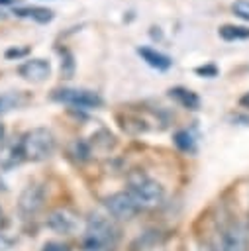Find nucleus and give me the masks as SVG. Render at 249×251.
Here are the masks:
<instances>
[{"label":"nucleus","mask_w":249,"mask_h":251,"mask_svg":"<svg viewBox=\"0 0 249 251\" xmlns=\"http://www.w3.org/2000/svg\"><path fill=\"white\" fill-rule=\"evenodd\" d=\"M4 137H6V126L0 122V143L4 141Z\"/></svg>","instance_id":"nucleus-23"},{"label":"nucleus","mask_w":249,"mask_h":251,"mask_svg":"<svg viewBox=\"0 0 249 251\" xmlns=\"http://www.w3.org/2000/svg\"><path fill=\"white\" fill-rule=\"evenodd\" d=\"M194 73L198 75V76H206V78H214V76H218V73H220V69L214 65V63H206V65H200V67H196L194 69Z\"/></svg>","instance_id":"nucleus-18"},{"label":"nucleus","mask_w":249,"mask_h":251,"mask_svg":"<svg viewBox=\"0 0 249 251\" xmlns=\"http://www.w3.org/2000/svg\"><path fill=\"white\" fill-rule=\"evenodd\" d=\"M231 12H233L237 18L249 22V0H235V2L231 4Z\"/></svg>","instance_id":"nucleus-17"},{"label":"nucleus","mask_w":249,"mask_h":251,"mask_svg":"<svg viewBox=\"0 0 249 251\" xmlns=\"http://www.w3.org/2000/svg\"><path fill=\"white\" fill-rule=\"evenodd\" d=\"M25 100L22 98V92H8V94H0V114L22 106Z\"/></svg>","instance_id":"nucleus-16"},{"label":"nucleus","mask_w":249,"mask_h":251,"mask_svg":"<svg viewBox=\"0 0 249 251\" xmlns=\"http://www.w3.org/2000/svg\"><path fill=\"white\" fill-rule=\"evenodd\" d=\"M18 0H0V6H14Z\"/></svg>","instance_id":"nucleus-24"},{"label":"nucleus","mask_w":249,"mask_h":251,"mask_svg":"<svg viewBox=\"0 0 249 251\" xmlns=\"http://www.w3.org/2000/svg\"><path fill=\"white\" fill-rule=\"evenodd\" d=\"M43 202H45V188L41 184L33 182L22 190L20 200H18V210H20L22 218L29 220L43 208Z\"/></svg>","instance_id":"nucleus-6"},{"label":"nucleus","mask_w":249,"mask_h":251,"mask_svg":"<svg viewBox=\"0 0 249 251\" xmlns=\"http://www.w3.org/2000/svg\"><path fill=\"white\" fill-rule=\"evenodd\" d=\"M216 251H247V229L239 222H227L216 235Z\"/></svg>","instance_id":"nucleus-5"},{"label":"nucleus","mask_w":249,"mask_h":251,"mask_svg":"<svg viewBox=\"0 0 249 251\" xmlns=\"http://www.w3.org/2000/svg\"><path fill=\"white\" fill-rule=\"evenodd\" d=\"M218 35L224 41H241L249 39V27L247 25H235V24H225L218 29Z\"/></svg>","instance_id":"nucleus-13"},{"label":"nucleus","mask_w":249,"mask_h":251,"mask_svg":"<svg viewBox=\"0 0 249 251\" xmlns=\"http://www.w3.org/2000/svg\"><path fill=\"white\" fill-rule=\"evenodd\" d=\"M104 206H106L108 214L112 216V220H131L139 212V208L135 206V202L131 200V196L127 194V190L110 194L104 200Z\"/></svg>","instance_id":"nucleus-7"},{"label":"nucleus","mask_w":249,"mask_h":251,"mask_svg":"<svg viewBox=\"0 0 249 251\" xmlns=\"http://www.w3.org/2000/svg\"><path fill=\"white\" fill-rule=\"evenodd\" d=\"M57 53L61 55V75L65 78H73L75 69H76V63H75L73 53L67 47H57Z\"/></svg>","instance_id":"nucleus-14"},{"label":"nucleus","mask_w":249,"mask_h":251,"mask_svg":"<svg viewBox=\"0 0 249 251\" xmlns=\"http://www.w3.org/2000/svg\"><path fill=\"white\" fill-rule=\"evenodd\" d=\"M174 145L180 149V151H184V153H194L196 151V141H194V137L188 133V131H176L174 133Z\"/></svg>","instance_id":"nucleus-15"},{"label":"nucleus","mask_w":249,"mask_h":251,"mask_svg":"<svg viewBox=\"0 0 249 251\" xmlns=\"http://www.w3.org/2000/svg\"><path fill=\"white\" fill-rule=\"evenodd\" d=\"M127 194L131 196V200L135 202V206L139 210H151L157 208L163 198H165V188L159 180L143 175V173H135L129 176V186H127Z\"/></svg>","instance_id":"nucleus-3"},{"label":"nucleus","mask_w":249,"mask_h":251,"mask_svg":"<svg viewBox=\"0 0 249 251\" xmlns=\"http://www.w3.org/2000/svg\"><path fill=\"white\" fill-rule=\"evenodd\" d=\"M51 98L55 102H61V104H67L78 110H92V108L102 106V96L86 88H57L53 90Z\"/></svg>","instance_id":"nucleus-4"},{"label":"nucleus","mask_w":249,"mask_h":251,"mask_svg":"<svg viewBox=\"0 0 249 251\" xmlns=\"http://www.w3.org/2000/svg\"><path fill=\"white\" fill-rule=\"evenodd\" d=\"M27 53H29V47L27 45H22V47H10V49H6L4 57L6 59H24Z\"/></svg>","instance_id":"nucleus-19"},{"label":"nucleus","mask_w":249,"mask_h":251,"mask_svg":"<svg viewBox=\"0 0 249 251\" xmlns=\"http://www.w3.org/2000/svg\"><path fill=\"white\" fill-rule=\"evenodd\" d=\"M135 51H137V55H139L151 69H155V71H169V69L173 67V59H171L167 53H161V51H157V49H153V47H149V45H139Z\"/></svg>","instance_id":"nucleus-10"},{"label":"nucleus","mask_w":249,"mask_h":251,"mask_svg":"<svg viewBox=\"0 0 249 251\" xmlns=\"http://www.w3.org/2000/svg\"><path fill=\"white\" fill-rule=\"evenodd\" d=\"M45 226L55 231V233H63V235H73L78 229V214L73 212L71 208H57L53 210L47 220Z\"/></svg>","instance_id":"nucleus-8"},{"label":"nucleus","mask_w":249,"mask_h":251,"mask_svg":"<svg viewBox=\"0 0 249 251\" xmlns=\"http://www.w3.org/2000/svg\"><path fill=\"white\" fill-rule=\"evenodd\" d=\"M12 14L18 18H29L37 24H49L55 18L53 10L43 8V6H14Z\"/></svg>","instance_id":"nucleus-11"},{"label":"nucleus","mask_w":249,"mask_h":251,"mask_svg":"<svg viewBox=\"0 0 249 251\" xmlns=\"http://www.w3.org/2000/svg\"><path fill=\"white\" fill-rule=\"evenodd\" d=\"M41 251H71V249H69V245H65L61 241H49V243L43 245Z\"/></svg>","instance_id":"nucleus-20"},{"label":"nucleus","mask_w":249,"mask_h":251,"mask_svg":"<svg viewBox=\"0 0 249 251\" xmlns=\"http://www.w3.org/2000/svg\"><path fill=\"white\" fill-rule=\"evenodd\" d=\"M239 102H241V106H245V108H249V92H247V94H243Z\"/></svg>","instance_id":"nucleus-22"},{"label":"nucleus","mask_w":249,"mask_h":251,"mask_svg":"<svg viewBox=\"0 0 249 251\" xmlns=\"http://www.w3.org/2000/svg\"><path fill=\"white\" fill-rule=\"evenodd\" d=\"M6 247H10V241L0 233V251H2V249H6Z\"/></svg>","instance_id":"nucleus-21"},{"label":"nucleus","mask_w":249,"mask_h":251,"mask_svg":"<svg viewBox=\"0 0 249 251\" xmlns=\"http://www.w3.org/2000/svg\"><path fill=\"white\" fill-rule=\"evenodd\" d=\"M120 241V229L116 222L104 214H92L86 218L82 231L84 251H116Z\"/></svg>","instance_id":"nucleus-2"},{"label":"nucleus","mask_w":249,"mask_h":251,"mask_svg":"<svg viewBox=\"0 0 249 251\" xmlns=\"http://www.w3.org/2000/svg\"><path fill=\"white\" fill-rule=\"evenodd\" d=\"M169 96L176 104H180L182 108H186V110H198L200 108V96L196 92L184 88V86H173V88H169Z\"/></svg>","instance_id":"nucleus-12"},{"label":"nucleus","mask_w":249,"mask_h":251,"mask_svg":"<svg viewBox=\"0 0 249 251\" xmlns=\"http://www.w3.org/2000/svg\"><path fill=\"white\" fill-rule=\"evenodd\" d=\"M241 120H243V122H247V124H249V118H241Z\"/></svg>","instance_id":"nucleus-26"},{"label":"nucleus","mask_w":249,"mask_h":251,"mask_svg":"<svg viewBox=\"0 0 249 251\" xmlns=\"http://www.w3.org/2000/svg\"><path fill=\"white\" fill-rule=\"evenodd\" d=\"M57 149V139L51 129L47 127H33L25 131L18 143L12 147V161L16 163H41L47 161Z\"/></svg>","instance_id":"nucleus-1"},{"label":"nucleus","mask_w":249,"mask_h":251,"mask_svg":"<svg viewBox=\"0 0 249 251\" xmlns=\"http://www.w3.org/2000/svg\"><path fill=\"white\" fill-rule=\"evenodd\" d=\"M18 75L29 82H43L51 76V63L41 57L27 59L18 67Z\"/></svg>","instance_id":"nucleus-9"},{"label":"nucleus","mask_w":249,"mask_h":251,"mask_svg":"<svg viewBox=\"0 0 249 251\" xmlns=\"http://www.w3.org/2000/svg\"><path fill=\"white\" fill-rule=\"evenodd\" d=\"M4 224H6V216H4V210L0 208V229L4 227Z\"/></svg>","instance_id":"nucleus-25"}]
</instances>
